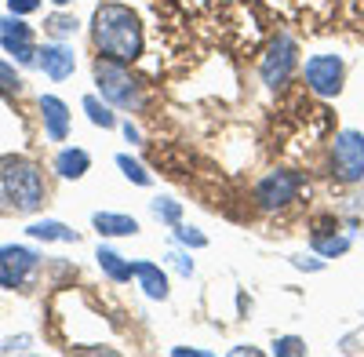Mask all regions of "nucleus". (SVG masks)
I'll list each match as a JSON object with an SVG mask.
<instances>
[{"label": "nucleus", "instance_id": "obj_29", "mask_svg": "<svg viewBox=\"0 0 364 357\" xmlns=\"http://www.w3.org/2000/svg\"><path fill=\"white\" fill-rule=\"evenodd\" d=\"M55 4H58V8H63V4H70V0H55Z\"/></svg>", "mask_w": 364, "mask_h": 357}, {"label": "nucleus", "instance_id": "obj_16", "mask_svg": "<svg viewBox=\"0 0 364 357\" xmlns=\"http://www.w3.org/2000/svg\"><path fill=\"white\" fill-rule=\"evenodd\" d=\"M26 233L37 237V241H77V233L70 226H63V223H55V219H41V223L29 226Z\"/></svg>", "mask_w": 364, "mask_h": 357}, {"label": "nucleus", "instance_id": "obj_17", "mask_svg": "<svg viewBox=\"0 0 364 357\" xmlns=\"http://www.w3.org/2000/svg\"><path fill=\"white\" fill-rule=\"evenodd\" d=\"M84 113H87V121L95 124V128H113V124H117V117L109 113V106L99 102L95 95H87V99H84Z\"/></svg>", "mask_w": 364, "mask_h": 357}, {"label": "nucleus", "instance_id": "obj_24", "mask_svg": "<svg viewBox=\"0 0 364 357\" xmlns=\"http://www.w3.org/2000/svg\"><path fill=\"white\" fill-rule=\"evenodd\" d=\"M48 29L55 37H70V33H77V18H66V15H55V18H48Z\"/></svg>", "mask_w": 364, "mask_h": 357}, {"label": "nucleus", "instance_id": "obj_10", "mask_svg": "<svg viewBox=\"0 0 364 357\" xmlns=\"http://www.w3.org/2000/svg\"><path fill=\"white\" fill-rule=\"evenodd\" d=\"M41 113H44V128H48V139L51 142H63L70 135V110L63 99L55 95H44L41 99Z\"/></svg>", "mask_w": 364, "mask_h": 357}, {"label": "nucleus", "instance_id": "obj_2", "mask_svg": "<svg viewBox=\"0 0 364 357\" xmlns=\"http://www.w3.org/2000/svg\"><path fill=\"white\" fill-rule=\"evenodd\" d=\"M0 190L18 212H37L44 201V175L33 161H8L0 171Z\"/></svg>", "mask_w": 364, "mask_h": 357}, {"label": "nucleus", "instance_id": "obj_20", "mask_svg": "<svg viewBox=\"0 0 364 357\" xmlns=\"http://www.w3.org/2000/svg\"><path fill=\"white\" fill-rule=\"evenodd\" d=\"M117 168L124 171V175L132 178L135 186H149V183H154V178H149V171H146V168H142L139 161H132L128 154H120V157H117Z\"/></svg>", "mask_w": 364, "mask_h": 357}, {"label": "nucleus", "instance_id": "obj_21", "mask_svg": "<svg viewBox=\"0 0 364 357\" xmlns=\"http://www.w3.org/2000/svg\"><path fill=\"white\" fill-rule=\"evenodd\" d=\"M273 353L277 357H299V353H306V343L295 339V336H284V339L273 343Z\"/></svg>", "mask_w": 364, "mask_h": 357}, {"label": "nucleus", "instance_id": "obj_12", "mask_svg": "<svg viewBox=\"0 0 364 357\" xmlns=\"http://www.w3.org/2000/svg\"><path fill=\"white\" fill-rule=\"evenodd\" d=\"M135 277L142 281V292L149 299H168V277L157 262H135Z\"/></svg>", "mask_w": 364, "mask_h": 357}, {"label": "nucleus", "instance_id": "obj_5", "mask_svg": "<svg viewBox=\"0 0 364 357\" xmlns=\"http://www.w3.org/2000/svg\"><path fill=\"white\" fill-rule=\"evenodd\" d=\"M299 66V44L291 41V37H277L269 44V51H266V58H262V66H259V73H262V84L266 87H281V84H288V77H291V70Z\"/></svg>", "mask_w": 364, "mask_h": 357}, {"label": "nucleus", "instance_id": "obj_6", "mask_svg": "<svg viewBox=\"0 0 364 357\" xmlns=\"http://www.w3.org/2000/svg\"><path fill=\"white\" fill-rule=\"evenodd\" d=\"M343 77H346V66L339 55H314L306 58V84L314 87L317 95L331 99L343 92Z\"/></svg>", "mask_w": 364, "mask_h": 357}, {"label": "nucleus", "instance_id": "obj_27", "mask_svg": "<svg viewBox=\"0 0 364 357\" xmlns=\"http://www.w3.org/2000/svg\"><path fill=\"white\" fill-rule=\"evenodd\" d=\"M4 353H15V350H29V336H18V339H8L4 346H0Z\"/></svg>", "mask_w": 364, "mask_h": 357}, {"label": "nucleus", "instance_id": "obj_23", "mask_svg": "<svg viewBox=\"0 0 364 357\" xmlns=\"http://www.w3.org/2000/svg\"><path fill=\"white\" fill-rule=\"evenodd\" d=\"M175 237H178L182 245H190V248H204L208 245V237L200 230H193V226H175Z\"/></svg>", "mask_w": 364, "mask_h": 357}, {"label": "nucleus", "instance_id": "obj_7", "mask_svg": "<svg viewBox=\"0 0 364 357\" xmlns=\"http://www.w3.org/2000/svg\"><path fill=\"white\" fill-rule=\"evenodd\" d=\"M302 190V178L295 171H269L262 183L255 186V201L266 208V212H273V208H284L299 197Z\"/></svg>", "mask_w": 364, "mask_h": 357}, {"label": "nucleus", "instance_id": "obj_3", "mask_svg": "<svg viewBox=\"0 0 364 357\" xmlns=\"http://www.w3.org/2000/svg\"><path fill=\"white\" fill-rule=\"evenodd\" d=\"M95 84L109 106L120 110H142V87L128 73V63H113V58H99L95 63Z\"/></svg>", "mask_w": 364, "mask_h": 357}, {"label": "nucleus", "instance_id": "obj_1", "mask_svg": "<svg viewBox=\"0 0 364 357\" xmlns=\"http://www.w3.org/2000/svg\"><path fill=\"white\" fill-rule=\"evenodd\" d=\"M95 48L113 63H135L142 55V26L132 8L102 4L95 11Z\"/></svg>", "mask_w": 364, "mask_h": 357}, {"label": "nucleus", "instance_id": "obj_15", "mask_svg": "<svg viewBox=\"0 0 364 357\" xmlns=\"http://www.w3.org/2000/svg\"><path fill=\"white\" fill-rule=\"evenodd\" d=\"M87 168H91V157L84 150H63V154L55 157V171L63 175V178H80Z\"/></svg>", "mask_w": 364, "mask_h": 357}, {"label": "nucleus", "instance_id": "obj_13", "mask_svg": "<svg viewBox=\"0 0 364 357\" xmlns=\"http://www.w3.org/2000/svg\"><path fill=\"white\" fill-rule=\"evenodd\" d=\"M91 223H95V230L106 233V237H132V233H139V223L132 215H117V212H95Z\"/></svg>", "mask_w": 364, "mask_h": 357}, {"label": "nucleus", "instance_id": "obj_22", "mask_svg": "<svg viewBox=\"0 0 364 357\" xmlns=\"http://www.w3.org/2000/svg\"><path fill=\"white\" fill-rule=\"evenodd\" d=\"M0 92H4V95L22 92V80H18V73H15L8 63H0Z\"/></svg>", "mask_w": 364, "mask_h": 357}, {"label": "nucleus", "instance_id": "obj_11", "mask_svg": "<svg viewBox=\"0 0 364 357\" xmlns=\"http://www.w3.org/2000/svg\"><path fill=\"white\" fill-rule=\"evenodd\" d=\"M37 55H41V66H44V73H48L51 80H66V77L73 73V66H77L73 48H66V44H48V48L37 51Z\"/></svg>", "mask_w": 364, "mask_h": 357}, {"label": "nucleus", "instance_id": "obj_18", "mask_svg": "<svg viewBox=\"0 0 364 357\" xmlns=\"http://www.w3.org/2000/svg\"><path fill=\"white\" fill-rule=\"evenodd\" d=\"M314 248L324 255V259H336L350 248V237H324V233H314Z\"/></svg>", "mask_w": 364, "mask_h": 357}, {"label": "nucleus", "instance_id": "obj_14", "mask_svg": "<svg viewBox=\"0 0 364 357\" xmlns=\"http://www.w3.org/2000/svg\"><path fill=\"white\" fill-rule=\"evenodd\" d=\"M99 266H102V274L109 277V281H117V284H124V281H132L135 277V266L132 262H124L117 252H109V248H99Z\"/></svg>", "mask_w": 364, "mask_h": 357}, {"label": "nucleus", "instance_id": "obj_28", "mask_svg": "<svg viewBox=\"0 0 364 357\" xmlns=\"http://www.w3.org/2000/svg\"><path fill=\"white\" fill-rule=\"evenodd\" d=\"M124 135H128V142H139V128H135V124H132V121H128V124H124Z\"/></svg>", "mask_w": 364, "mask_h": 357}, {"label": "nucleus", "instance_id": "obj_4", "mask_svg": "<svg viewBox=\"0 0 364 357\" xmlns=\"http://www.w3.org/2000/svg\"><path fill=\"white\" fill-rule=\"evenodd\" d=\"M331 168L343 183H360L364 178V135L346 128L336 135V150H331Z\"/></svg>", "mask_w": 364, "mask_h": 357}, {"label": "nucleus", "instance_id": "obj_8", "mask_svg": "<svg viewBox=\"0 0 364 357\" xmlns=\"http://www.w3.org/2000/svg\"><path fill=\"white\" fill-rule=\"evenodd\" d=\"M33 266H37V252L22 245H4L0 248V288H18Z\"/></svg>", "mask_w": 364, "mask_h": 357}, {"label": "nucleus", "instance_id": "obj_26", "mask_svg": "<svg viewBox=\"0 0 364 357\" xmlns=\"http://www.w3.org/2000/svg\"><path fill=\"white\" fill-rule=\"evenodd\" d=\"M168 259H171V266H175V270H178L182 277H190V274H193V262H190L186 255H178V252H171Z\"/></svg>", "mask_w": 364, "mask_h": 357}, {"label": "nucleus", "instance_id": "obj_9", "mask_svg": "<svg viewBox=\"0 0 364 357\" xmlns=\"http://www.w3.org/2000/svg\"><path fill=\"white\" fill-rule=\"evenodd\" d=\"M0 44L4 51H11L18 63H33L37 48H33V29L18 18H0Z\"/></svg>", "mask_w": 364, "mask_h": 357}, {"label": "nucleus", "instance_id": "obj_19", "mask_svg": "<svg viewBox=\"0 0 364 357\" xmlns=\"http://www.w3.org/2000/svg\"><path fill=\"white\" fill-rule=\"evenodd\" d=\"M154 215H157L161 223H168V226H178V219H182V204L171 201V197H157V201H154Z\"/></svg>", "mask_w": 364, "mask_h": 357}, {"label": "nucleus", "instance_id": "obj_25", "mask_svg": "<svg viewBox=\"0 0 364 357\" xmlns=\"http://www.w3.org/2000/svg\"><path fill=\"white\" fill-rule=\"evenodd\" d=\"M41 8V0H8V11L11 15H29V11H37Z\"/></svg>", "mask_w": 364, "mask_h": 357}]
</instances>
